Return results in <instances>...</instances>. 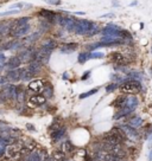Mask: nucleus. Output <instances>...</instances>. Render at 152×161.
I'll return each instance as SVG.
<instances>
[{
    "label": "nucleus",
    "instance_id": "nucleus-1",
    "mask_svg": "<svg viewBox=\"0 0 152 161\" xmlns=\"http://www.w3.org/2000/svg\"><path fill=\"white\" fill-rule=\"evenodd\" d=\"M120 90L126 94H138L140 91V84L136 81H128L120 85Z\"/></svg>",
    "mask_w": 152,
    "mask_h": 161
},
{
    "label": "nucleus",
    "instance_id": "nucleus-2",
    "mask_svg": "<svg viewBox=\"0 0 152 161\" xmlns=\"http://www.w3.org/2000/svg\"><path fill=\"white\" fill-rule=\"evenodd\" d=\"M7 155L11 157V159H14V160H18L23 154H21V148H20V146H18V145H16V143H13V145H11L9 148H7Z\"/></svg>",
    "mask_w": 152,
    "mask_h": 161
},
{
    "label": "nucleus",
    "instance_id": "nucleus-3",
    "mask_svg": "<svg viewBox=\"0 0 152 161\" xmlns=\"http://www.w3.org/2000/svg\"><path fill=\"white\" fill-rule=\"evenodd\" d=\"M45 101H46L45 96H43V95H35V96H31V97L29 99V106L31 108L39 107V106L44 104Z\"/></svg>",
    "mask_w": 152,
    "mask_h": 161
},
{
    "label": "nucleus",
    "instance_id": "nucleus-4",
    "mask_svg": "<svg viewBox=\"0 0 152 161\" xmlns=\"http://www.w3.org/2000/svg\"><path fill=\"white\" fill-rule=\"evenodd\" d=\"M29 90H31L34 92H42L44 90V83L41 79H35L32 82H30Z\"/></svg>",
    "mask_w": 152,
    "mask_h": 161
},
{
    "label": "nucleus",
    "instance_id": "nucleus-5",
    "mask_svg": "<svg viewBox=\"0 0 152 161\" xmlns=\"http://www.w3.org/2000/svg\"><path fill=\"white\" fill-rule=\"evenodd\" d=\"M20 64H21V59H20L18 56H16V57H11V58L7 60L6 67L10 68V69H17V68L20 65Z\"/></svg>",
    "mask_w": 152,
    "mask_h": 161
},
{
    "label": "nucleus",
    "instance_id": "nucleus-6",
    "mask_svg": "<svg viewBox=\"0 0 152 161\" xmlns=\"http://www.w3.org/2000/svg\"><path fill=\"white\" fill-rule=\"evenodd\" d=\"M6 78H7L9 81H12V82L19 81V79H20V69H19V70H18V69H12L11 71L7 72Z\"/></svg>",
    "mask_w": 152,
    "mask_h": 161
},
{
    "label": "nucleus",
    "instance_id": "nucleus-7",
    "mask_svg": "<svg viewBox=\"0 0 152 161\" xmlns=\"http://www.w3.org/2000/svg\"><path fill=\"white\" fill-rule=\"evenodd\" d=\"M109 57H111V60L116 63V64H124L125 63V57L119 52H113V53H111Z\"/></svg>",
    "mask_w": 152,
    "mask_h": 161
},
{
    "label": "nucleus",
    "instance_id": "nucleus-8",
    "mask_svg": "<svg viewBox=\"0 0 152 161\" xmlns=\"http://www.w3.org/2000/svg\"><path fill=\"white\" fill-rule=\"evenodd\" d=\"M52 157H54L55 161H64V160H66V154H64L63 152L57 150V152H54V153H52Z\"/></svg>",
    "mask_w": 152,
    "mask_h": 161
},
{
    "label": "nucleus",
    "instance_id": "nucleus-9",
    "mask_svg": "<svg viewBox=\"0 0 152 161\" xmlns=\"http://www.w3.org/2000/svg\"><path fill=\"white\" fill-rule=\"evenodd\" d=\"M125 101H126V96L125 95H120L119 97L113 102V107H121V106H124V103H125Z\"/></svg>",
    "mask_w": 152,
    "mask_h": 161
},
{
    "label": "nucleus",
    "instance_id": "nucleus-10",
    "mask_svg": "<svg viewBox=\"0 0 152 161\" xmlns=\"http://www.w3.org/2000/svg\"><path fill=\"white\" fill-rule=\"evenodd\" d=\"M74 150V146L70 143V142H66L64 145H63V153L64 154H69V153H71Z\"/></svg>",
    "mask_w": 152,
    "mask_h": 161
},
{
    "label": "nucleus",
    "instance_id": "nucleus-11",
    "mask_svg": "<svg viewBox=\"0 0 152 161\" xmlns=\"http://www.w3.org/2000/svg\"><path fill=\"white\" fill-rule=\"evenodd\" d=\"M17 45V40L14 39V40H11V42H9V43H6L4 46H3V50H11L12 48H14Z\"/></svg>",
    "mask_w": 152,
    "mask_h": 161
},
{
    "label": "nucleus",
    "instance_id": "nucleus-12",
    "mask_svg": "<svg viewBox=\"0 0 152 161\" xmlns=\"http://www.w3.org/2000/svg\"><path fill=\"white\" fill-rule=\"evenodd\" d=\"M39 14H41V16H43V17H45V18H52V17L55 16V13L49 12V11H46V10H43Z\"/></svg>",
    "mask_w": 152,
    "mask_h": 161
},
{
    "label": "nucleus",
    "instance_id": "nucleus-13",
    "mask_svg": "<svg viewBox=\"0 0 152 161\" xmlns=\"http://www.w3.org/2000/svg\"><path fill=\"white\" fill-rule=\"evenodd\" d=\"M127 152H128V154H130L131 156H133V155L136 156V155L138 154V150H137V148H134V147H130Z\"/></svg>",
    "mask_w": 152,
    "mask_h": 161
},
{
    "label": "nucleus",
    "instance_id": "nucleus-14",
    "mask_svg": "<svg viewBox=\"0 0 152 161\" xmlns=\"http://www.w3.org/2000/svg\"><path fill=\"white\" fill-rule=\"evenodd\" d=\"M19 11H7V12H1L0 13V17H4V16H10V14H13V13H18Z\"/></svg>",
    "mask_w": 152,
    "mask_h": 161
},
{
    "label": "nucleus",
    "instance_id": "nucleus-15",
    "mask_svg": "<svg viewBox=\"0 0 152 161\" xmlns=\"http://www.w3.org/2000/svg\"><path fill=\"white\" fill-rule=\"evenodd\" d=\"M66 48H68L69 50H74V49H76V48H77V44H67V45H66Z\"/></svg>",
    "mask_w": 152,
    "mask_h": 161
},
{
    "label": "nucleus",
    "instance_id": "nucleus-16",
    "mask_svg": "<svg viewBox=\"0 0 152 161\" xmlns=\"http://www.w3.org/2000/svg\"><path fill=\"white\" fill-rule=\"evenodd\" d=\"M21 6H23L21 4H16V5H12L11 9H19V7H21Z\"/></svg>",
    "mask_w": 152,
    "mask_h": 161
},
{
    "label": "nucleus",
    "instance_id": "nucleus-17",
    "mask_svg": "<svg viewBox=\"0 0 152 161\" xmlns=\"http://www.w3.org/2000/svg\"><path fill=\"white\" fill-rule=\"evenodd\" d=\"M84 161H93V159L88 155H84Z\"/></svg>",
    "mask_w": 152,
    "mask_h": 161
},
{
    "label": "nucleus",
    "instance_id": "nucleus-18",
    "mask_svg": "<svg viewBox=\"0 0 152 161\" xmlns=\"http://www.w3.org/2000/svg\"><path fill=\"white\" fill-rule=\"evenodd\" d=\"M121 36H126V37H130V35L127 33V32H121Z\"/></svg>",
    "mask_w": 152,
    "mask_h": 161
},
{
    "label": "nucleus",
    "instance_id": "nucleus-19",
    "mask_svg": "<svg viewBox=\"0 0 152 161\" xmlns=\"http://www.w3.org/2000/svg\"><path fill=\"white\" fill-rule=\"evenodd\" d=\"M1 40H3V35L0 33V42H1Z\"/></svg>",
    "mask_w": 152,
    "mask_h": 161
}]
</instances>
